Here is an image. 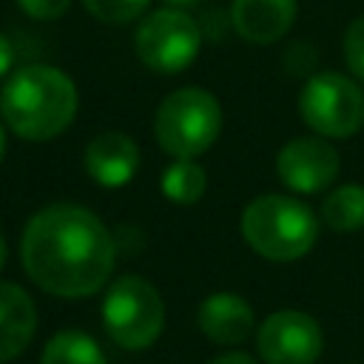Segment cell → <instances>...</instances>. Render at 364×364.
Returning a JSON list of instances; mask_svg holds the SVG:
<instances>
[{"label": "cell", "instance_id": "1", "mask_svg": "<svg viewBox=\"0 0 364 364\" xmlns=\"http://www.w3.org/2000/svg\"><path fill=\"white\" fill-rule=\"evenodd\" d=\"M20 262L40 290L60 299H85L108 284L117 264V239L91 208L54 202L26 222Z\"/></svg>", "mask_w": 364, "mask_h": 364}, {"label": "cell", "instance_id": "2", "mask_svg": "<svg viewBox=\"0 0 364 364\" xmlns=\"http://www.w3.org/2000/svg\"><path fill=\"white\" fill-rule=\"evenodd\" d=\"M80 108L74 80L48 63L14 68L0 88V117L11 134L28 142H48L68 131Z\"/></svg>", "mask_w": 364, "mask_h": 364}, {"label": "cell", "instance_id": "3", "mask_svg": "<svg viewBox=\"0 0 364 364\" xmlns=\"http://www.w3.org/2000/svg\"><path fill=\"white\" fill-rule=\"evenodd\" d=\"M239 228L247 247L267 262H296L307 256L318 239V216L290 193H262L250 199Z\"/></svg>", "mask_w": 364, "mask_h": 364}, {"label": "cell", "instance_id": "4", "mask_svg": "<svg viewBox=\"0 0 364 364\" xmlns=\"http://www.w3.org/2000/svg\"><path fill=\"white\" fill-rule=\"evenodd\" d=\"M222 134L219 100L196 85L171 91L154 114V136L173 159H196L216 145Z\"/></svg>", "mask_w": 364, "mask_h": 364}, {"label": "cell", "instance_id": "5", "mask_svg": "<svg viewBox=\"0 0 364 364\" xmlns=\"http://www.w3.org/2000/svg\"><path fill=\"white\" fill-rule=\"evenodd\" d=\"M100 318L108 338L131 353L148 350L165 330V301L159 290L139 273L117 276L105 284Z\"/></svg>", "mask_w": 364, "mask_h": 364}, {"label": "cell", "instance_id": "6", "mask_svg": "<svg viewBox=\"0 0 364 364\" xmlns=\"http://www.w3.org/2000/svg\"><path fill=\"white\" fill-rule=\"evenodd\" d=\"M299 117L324 139H347L364 125V91L341 71L310 74L299 91Z\"/></svg>", "mask_w": 364, "mask_h": 364}, {"label": "cell", "instance_id": "7", "mask_svg": "<svg viewBox=\"0 0 364 364\" xmlns=\"http://www.w3.org/2000/svg\"><path fill=\"white\" fill-rule=\"evenodd\" d=\"M202 26L185 9L162 6L145 14L134 34L136 57L156 74H179L193 65L202 48Z\"/></svg>", "mask_w": 364, "mask_h": 364}, {"label": "cell", "instance_id": "8", "mask_svg": "<svg viewBox=\"0 0 364 364\" xmlns=\"http://www.w3.org/2000/svg\"><path fill=\"white\" fill-rule=\"evenodd\" d=\"M256 353L264 364H316L324 353V330L304 310H276L256 327Z\"/></svg>", "mask_w": 364, "mask_h": 364}, {"label": "cell", "instance_id": "9", "mask_svg": "<svg viewBox=\"0 0 364 364\" xmlns=\"http://www.w3.org/2000/svg\"><path fill=\"white\" fill-rule=\"evenodd\" d=\"M341 171L338 151L324 136H296L276 154V176L293 193H321Z\"/></svg>", "mask_w": 364, "mask_h": 364}, {"label": "cell", "instance_id": "10", "mask_svg": "<svg viewBox=\"0 0 364 364\" xmlns=\"http://www.w3.org/2000/svg\"><path fill=\"white\" fill-rule=\"evenodd\" d=\"M142 165V154L134 136L122 131H100L82 151V168L100 188H125Z\"/></svg>", "mask_w": 364, "mask_h": 364}, {"label": "cell", "instance_id": "11", "mask_svg": "<svg viewBox=\"0 0 364 364\" xmlns=\"http://www.w3.org/2000/svg\"><path fill=\"white\" fill-rule=\"evenodd\" d=\"M196 327L202 330V336L208 341L233 347V344H242L250 338V333L256 330V313L245 296L219 290V293H210L208 299H202V304L196 310Z\"/></svg>", "mask_w": 364, "mask_h": 364}, {"label": "cell", "instance_id": "12", "mask_svg": "<svg viewBox=\"0 0 364 364\" xmlns=\"http://www.w3.org/2000/svg\"><path fill=\"white\" fill-rule=\"evenodd\" d=\"M299 0H230L228 9L230 28L253 46L279 43L293 28Z\"/></svg>", "mask_w": 364, "mask_h": 364}, {"label": "cell", "instance_id": "13", "mask_svg": "<svg viewBox=\"0 0 364 364\" xmlns=\"http://www.w3.org/2000/svg\"><path fill=\"white\" fill-rule=\"evenodd\" d=\"M37 333V304L14 282H0V364L20 358Z\"/></svg>", "mask_w": 364, "mask_h": 364}, {"label": "cell", "instance_id": "14", "mask_svg": "<svg viewBox=\"0 0 364 364\" xmlns=\"http://www.w3.org/2000/svg\"><path fill=\"white\" fill-rule=\"evenodd\" d=\"M40 364H108V361L94 336L77 327H65L46 341L40 353Z\"/></svg>", "mask_w": 364, "mask_h": 364}, {"label": "cell", "instance_id": "15", "mask_svg": "<svg viewBox=\"0 0 364 364\" xmlns=\"http://www.w3.org/2000/svg\"><path fill=\"white\" fill-rule=\"evenodd\" d=\"M321 222L336 233H353L364 228V185L347 182L333 188L321 199Z\"/></svg>", "mask_w": 364, "mask_h": 364}, {"label": "cell", "instance_id": "16", "mask_svg": "<svg viewBox=\"0 0 364 364\" xmlns=\"http://www.w3.org/2000/svg\"><path fill=\"white\" fill-rule=\"evenodd\" d=\"M159 191L173 205H196L208 191V173L196 159H173L159 176Z\"/></svg>", "mask_w": 364, "mask_h": 364}, {"label": "cell", "instance_id": "17", "mask_svg": "<svg viewBox=\"0 0 364 364\" xmlns=\"http://www.w3.org/2000/svg\"><path fill=\"white\" fill-rule=\"evenodd\" d=\"M85 11L108 26H125L139 17H145L151 0H82Z\"/></svg>", "mask_w": 364, "mask_h": 364}, {"label": "cell", "instance_id": "18", "mask_svg": "<svg viewBox=\"0 0 364 364\" xmlns=\"http://www.w3.org/2000/svg\"><path fill=\"white\" fill-rule=\"evenodd\" d=\"M341 51H344V63H347L350 74L364 82V14L347 26L344 40H341Z\"/></svg>", "mask_w": 364, "mask_h": 364}, {"label": "cell", "instance_id": "19", "mask_svg": "<svg viewBox=\"0 0 364 364\" xmlns=\"http://www.w3.org/2000/svg\"><path fill=\"white\" fill-rule=\"evenodd\" d=\"M17 6L34 17V20H60L68 9H71V0H17Z\"/></svg>", "mask_w": 364, "mask_h": 364}, {"label": "cell", "instance_id": "20", "mask_svg": "<svg viewBox=\"0 0 364 364\" xmlns=\"http://www.w3.org/2000/svg\"><path fill=\"white\" fill-rule=\"evenodd\" d=\"M11 65H14V46L11 40L0 31V80H6L11 74Z\"/></svg>", "mask_w": 364, "mask_h": 364}, {"label": "cell", "instance_id": "21", "mask_svg": "<svg viewBox=\"0 0 364 364\" xmlns=\"http://www.w3.org/2000/svg\"><path fill=\"white\" fill-rule=\"evenodd\" d=\"M208 364H259V361L253 355H247V353H222Z\"/></svg>", "mask_w": 364, "mask_h": 364}, {"label": "cell", "instance_id": "22", "mask_svg": "<svg viewBox=\"0 0 364 364\" xmlns=\"http://www.w3.org/2000/svg\"><path fill=\"white\" fill-rule=\"evenodd\" d=\"M6 148H9V142H6V122H0V165L6 159Z\"/></svg>", "mask_w": 364, "mask_h": 364}, {"label": "cell", "instance_id": "23", "mask_svg": "<svg viewBox=\"0 0 364 364\" xmlns=\"http://www.w3.org/2000/svg\"><path fill=\"white\" fill-rule=\"evenodd\" d=\"M199 0H165V6H173V9H191L196 6Z\"/></svg>", "mask_w": 364, "mask_h": 364}, {"label": "cell", "instance_id": "24", "mask_svg": "<svg viewBox=\"0 0 364 364\" xmlns=\"http://www.w3.org/2000/svg\"><path fill=\"white\" fill-rule=\"evenodd\" d=\"M6 259H9V245H6V236L0 233V270L6 267Z\"/></svg>", "mask_w": 364, "mask_h": 364}]
</instances>
